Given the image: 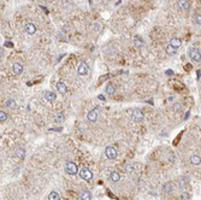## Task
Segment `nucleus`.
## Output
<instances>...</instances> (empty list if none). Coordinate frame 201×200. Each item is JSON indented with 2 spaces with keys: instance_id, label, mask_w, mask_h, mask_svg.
I'll use <instances>...</instances> for the list:
<instances>
[{
  "instance_id": "25",
  "label": "nucleus",
  "mask_w": 201,
  "mask_h": 200,
  "mask_svg": "<svg viewBox=\"0 0 201 200\" xmlns=\"http://www.w3.org/2000/svg\"><path fill=\"white\" fill-rule=\"evenodd\" d=\"M6 119H7V113L1 110V111H0V122H5Z\"/></svg>"
},
{
  "instance_id": "10",
  "label": "nucleus",
  "mask_w": 201,
  "mask_h": 200,
  "mask_svg": "<svg viewBox=\"0 0 201 200\" xmlns=\"http://www.w3.org/2000/svg\"><path fill=\"white\" fill-rule=\"evenodd\" d=\"M12 71H13L15 75H21L23 73V65L21 63H18V62L13 63V65H12Z\"/></svg>"
},
{
  "instance_id": "30",
  "label": "nucleus",
  "mask_w": 201,
  "mask_h": 200,
  "mask_svg": "<svg viewBox=\"0 0 201 200\" xmlns=\"http://www.w3.org/2000/svg\"><path fill=\"white\" fill-rule=\"evenodd\" d=\"M125 173H133V166H131V164H127L125 165Z\"/></svg>"
},
{
  "instance_id": "16",
  "label": "nucleus",
  "mask_w": 201,
  "mask_h": 200,
  "mask_svg": "<svg viewBox=\"0 0 201 200\" xmlns=\"http://www.w3.org/2000/svg\"><path fill=\"white\" fill-rule=\"evenodd\" d=\"M165 52H166L167 56H175L176 52H177V48H175L174 46H171V45L169 44V45L165 47Z\"/></svg>"
},
{
  "instance_id": "3",
  "label": "nucleus",
  "mask_w": 201,
  "mask_h": 200,
  "mask_svg": "<svg viewBox=\"0 0 201 200\" xmlns=\"http://www.w3.org/2000/svg\"><path fill=\"white\" fill-rule=\"evenodd\" d=\"M105 156L107 159H116L118 157V151L113 146H107L105 148Z\"/></svg>"
},
{
  "instance_id": "20",
  "label": "nucleus",
  "mask_w": 201,
  "mask_h": 200,
  "mask_svg": "<svg viewBox=\"0 0 201 200\" xmlns=\"http://www.w3.org/2000/svg\"><path fill=\"white\" fill-rule=\"evenodd\" d=\"M172 189H174L172 183H171V182H167V183H165V185L163 186V193H165V194H170V193L172 192Z\"/></svg>"
},
{
  "instance_id": "14",
  "label": "nucleus",
  "mask_w": 201,
  "mask_h": 200,
  "mask_svg": "<svg viewBox=\"0 0 201 200\" xmlns=\"http://www.w3.org/2000/svg\"><path fill=\"white\" fill-rule=\"evenodd\" d=\"M15 154H16V157H17V158L23 159V158L25 157V149H24L23 147H18V148H16Z\"/></svg>"
},
{
  "instance_id": "18",
  "label": "nucleus",
  "mask_w": 201,
  "mask_h": 200,
  "mask_svg": "<svg viewBox=\"0 0 201 200\" xmlns=\"http://www.w3.org/2000/svg\"><path fill=\"white\" fill-rule=\"evenodd\" d=\"M79 200H92V193L88 191H83L79 194Z\"/></svg>"
},
{
  "instance_id": "12",
  "label": "nucleus",
  "mask_w": 201,
  "mask_h": 200,
  "mask_svg": "<svg viewBox=\"0 0 201 200\" xmlns=\"http://www.w3.org/2000/svg\"><path fill=\"white\" fill-rule=\"evenodd\" d=\"M57 91L59 92V93H62V94H65L66 92H67V87H66V85L64 83V82H62V81H59L58 83H57Z\"/></svg>"
},
{
  "instance_id": "9",
  "label": "nucleus",
  "mask_w": 201,
  "mask_h": 200,
  "mask_svg": "<svg viewBox=\"0 0 201 200\" xmlns=\"http://www.w3.org/2000/svg\"><path fill=\"white\" fill-rule=\"evenodd\" d=\"M24 29H25V32H27L29 35H34V34L36 33V25H35L34 23H32V22H28V23L25 24Z\"/></svg>"
},
{
  "instance_id": "17",
  "label": "nucleus",
  "mask_w": 201,
  "mask_h": 200,
  "mask_svg": "<svg viewBox=\"0 0 201 200\" xmlns=\"http://www.w3.org/2000/svg\"><path fill=\"white\" fill-rule=\"evenodd\" d=\"M110 181L111 182H119L120 181V175L117 173V171H112L111 174H110Z\"/></svg>"
},
{
  "instance_id": "22",
  "label": "nucleus",
  "mask_w": 201,
  "mask_h": 200,
  "mask_svg": "<svg viewBox=\"0 0 201 200\" xmlns=\"http://www.w3.org/2000/svg\"><path fill=\"white\" fill-rule=\"evenodd\" d=\"M48 200H60V194L53 191L48 194Z\"/></svg>"
},
{
  "instance_id": "15",
  "label": "nucleus",
  "mask_w": 201,
  "mask_h": 200,
  "mask_svg": "<svg viewBox=\"0 0 201 200\" xmlns=\"http://www.w3.org/2000/svg\"><path fill=\"white\" fill-rule=\"evenodd\" d=\"M6 107L11 108V110H17L18 105L16 103V100H13V99H7L6 100Z\"/></svg>"
},
{
  "instance_id": "11",
  "label": "nucleus",
  "mask_w": 201,
  "mask_h": 200,
  "mask_svg": "<svg viewBox=\"0 0 201 200\" xmlns=\"http://www.w3.org/2000/svg\"><path fill=\"white\" fill-rule=\"evenodd\" d=\"M44 96H45V99L47 100V101H54V100L57 99V94L54 92H51V91H46Z\"/></svg>"
},
{
  "instance_id": "19",
  "label": "nucleus",
  "mask_w": 201,
  "mask_h": 200,
  "mask_svg": "<svg viewBox=\"0 0 201 200\" xmlns=\"http://www.w3.org/2000/svg\"><path fill=\"white\" fill-rule=\"evenodd\" d=\"M190 163L193 165H200L201 164V157L197 156V154H193L190 157Z\"/></svg>"
},
{
  "instance_id": "8",
  "label": "nucleus",
  "mask_w": 201,
  "mask_h": 200,
  "mask_svg": "<svg viewBox=\"0 0 201 200\" xmlns=\"http://www.w3.org/2000/svg\"><path fill=\"white\" fill-rule=\"evenodd\" d=\"M131 118L134 119V121H136V122L142 121V119H143V112L140 108H135V110H133Z\"/></svg>"
},
{
  "instance_id": "29",
  "label": "nucleus",
  "mask_w": 201,
  "mask_h": 200,
  "mask_svg": "<svg viewBox=\"0 0 201 200\" xmlns=\"http://www.w3.org/2000/svg\"><path fill=\"white\" fill-rule=\"evenodd\" d=\"M172 108H174V111L178 112L179 110H181V104H179V103H176V104H174V105H172Z\"/></svg>"
},
{
  "instance_id": "5",
  "label": "nucleus",
  "mask_w": 201,
  "mask_h": 200,
  "mask_svg": "<svg viewBox=\"0 0 201 200\" xmlns=\"http://www.w3.org/2000/svg\"><path fill=\"white\" fill-rule=\"evenodd\" d=\"M89 73V66L86 62H81L77 66V74L81 76H86Z\"/></svg>"
},
{
  "instance_id": "23",
  "label": "nucleus",
  "mask_w": 201,
  "mask_h": 200,
  "mask_svg": "<svg viewBox=\"0 0 201 200\" xmlns=\"http://www.w3.org/2000/svg\"><path fill=\"white\" fill-rule=\"evenodd\" d=\"M115 92H116L115 87H113L111 83H108V85L106 86V93H107L108 95H113V94H115Z\"/></svg>"
},
{
  "instance_id": "27",
  "label": "nucleus",
  "mask_w": 201,
  "mask_h": 200,
  "mask_svg": "<svg viewBox=\"0 0 201 200\" xmlns=\"http://www.w3.org/2000/svg\"><path fill=\"white\" fill-rule=\"evenodd\" d=\"M64 121V115L63 113H57L56 115V122H63Z\"/></svg>"
},
{
  "instance_id": "28",
  "label": "nucleus",
  "mask_w": 201,
  "mask_h": 200,
  "mask_svg": "<svg viewBox=\"0 0 201 200\" xmlns=\"http://www.w3.org/2000/svg\"><path fill=\"white\" fill-rule=\"evenodd\" d=\"M181 200H190V195L188 193H182L181 194Z\"/></svg>"
},
{
  "instance_id": "26",
  "label": "nucleus",
  "mask_w": 201,
  "mask_h": 200,
  "mask_svg": "<svg viewBox=\"0 0 201 200\" xmlns=\"http://www.w3.org/2000/svg\"><path fill=\"white\" fill-rule=\"evenodd\" d=\"M187 181H188V180H187L186 177H181V178H179V181H178V183H179V187H181V188H184V186H186Z\"/></svg>"
},
{
  "instance_id": "6",
  "label": "nucleus",
  "mask_w": 201,
  "mask_h": 200,
  "mask_svg": "<svg viewBox=\"0 0 201 200\" xmlns=\"http://www.w3.org/2000/svg\"><path fill=\"white\" fill-rule=\"evenodd\" d=\"M98 110H100L99 107H95L94 110H92V111H89L88 115H87V119L90 122V123H95L98 121V117H99V111Z\"/></svg>"
},
{
  "instance_id": "24",
  "label": "nucleus",
  "mask_w": 201,
  "mask_h": 200,
  "mask_svg": "<svg viewBox=\"0 0 201 200\" xmlns=\"http://www.w3.org/2000/svg\"><path fill=\"white\" fill-rule=\"evenodd\" d=\"M193 21L196 25H201V13H195L193 17Z\"/></svg>"
},
{
  "instance_id": "21",
  "label": "nucleus",
  "mask_w": 201,
  "mask_h": 200,
  "mask_svg": "<svg viewBox=\"0 0 201 200\" xmlns=\"http://www.w3.org/2000/svg\"><path fill=\"white\" fill-rule=\"evenodd\" d=\"M133 41H134V45H135L136 47H142V46H143V40L140 37V36H137V35L134 36Z\"/></svg>"
},
{
  "instance_id": "4",
  "label": "nucleus",
  "mask_w": 201,
  "mask_h": 200,
  "mask_svg": "<svg viewBox=\"0 0 201 200\" xmlns=\"http://www.w3.org/2000/svg\"><path fill=\"white\" fill-rule=\"evenodd\" d=\"M79 176H81L84 181H92L93 178V173L90 171L88 168H82L79 170Z\"/></svg>"
},
{
  "instance_id": "7",
  "label": "nucleus",
  "mask_w": 201,
  "mask_h": 200,
  "mask_svg": "<svg viewBox=\"0 0 201 200\" xmlns=\"http://www.w3.org/2000/svg\"><path fill=\"white\" fill-rule=\"evenodd\" d=\"M177 6L178 8L181 10V11H189L190 8V1L189 0H178L177 1Z\"/></svg>"
},
{
  "instance_id": "1",
  "label": "nucleus",
  "mask_w": 201,
  "mask_h": 200,
  "mask_svg": "<svg viewBox=\"0 0 201 200\" xmlns=\"http://www.w3.org/2000/svg\"><path fill=\"white\" fill-rule=\"evenodd\" d=\"M188 56L195 63H201V51L196 47H190L188 49Z\"/></svg>"
},
{
  "instance_id": "2",
  "label": "nucleus",
  "mask_w": 201,
  "mask_h": 200,
  "mask_svg": "<svg viewBox=\"0 0 201 200\" xmlns=\"http://www.w3.org/2000/svg\"><path fill=\"white\" fill-rule=\"evenodd\" d=\"M64 169H65V173L69 174V175H71V176L76 175L78 173V166L74 162H66Z\"/></svg>"
},
{
  "instance_id": "32",
  "label": "nucleus",
  "mask_w": 201,
  "mask_h": 200,
  "mask_svg": "<svg viewBox=\"0 0 201 200\" xmlns=\"http://www.w3.org/2000/svg\"><path fill=\"white\" fill-rule=\"evenodd\" d=\"M99 99H101V100H105V98H104V95H99Z\"/></svg>"
},
{
  "instance_id": "31",
  "label": "nucleus",
  "mask_w": 201,
  "mask_h": 200,
  "mask_svg": "<svg viewBox=\"0 0 201 200\" xmlns=\"http://www.w3.org/2000/svg\"><path fill=\"white\" fill-rule=\"evenodd\" d=\"M94 29H95V32H98V30L100 32V30H101V25H100L99 23H95L94 24Z\"/></svg>"
},
{
  "instance_id": "13",
  "label": "nucleus",
  "mask_w": 201,
  "mask_h": 200,
  "mask_svg": "<svg viewBox=\"0 0 201 200\" xmlns=\"http://www.w3.org/2000/svg\"><path fill=\"white\" fill-rule=\"evenodd\" d=\"M170 45L178 49L181 46H182V40H181L179 37H172L171 40H170Z\"/></svg>"
}]
</instances>
